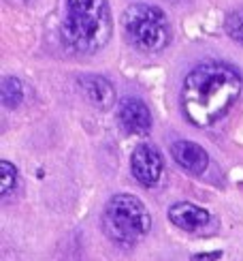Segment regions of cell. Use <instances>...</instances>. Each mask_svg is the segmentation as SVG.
Returning <instances> with one entry per match:
<instances>
[{
  "label": "cell",
  "mask_w": 243,
  "mask_h": 261,
  "mask_svg": "<svg viewBox=\"0 0 243 261\" xmlns=\"http://www.w3.org/2000/svg\"><path fill=\"white\" fill-rule=\"evenodd\" d=\"M239 73L222 62L198 64L186 75L181 88V107L194 126H211L233 110L241 94Z\"/></svg>",
  "instance_id": "6da1fadb"
},
{
  "label": "cell",
  "mask_w": 243,
  "mask_h": 261,
  "mask_svg": "<svg viewBox=\"0 0 243 261\" xmlns=\"http://www.w3.org/2000/svg\"><path fill=\"white\" fill-rule=\"evenodd\" d=\"M113 32L111 11L107 0H66L62 41L66 47L92 54L107 45Z\"/></svg>",
  "instance_id": "7a4b0ae2"
},
{
  "label": "cell",
  "mask_w": 243,
  "mask_h": 261,
  "mask_svg": "<svg viewBox=\"0 0 243 261\" xmlns=\"http://www.w3.org/2000/svg\"><path fill=\"white\" fill-rule=\"evenodd\" d=\"M103 225L107 236L115 242L132 244L139 242L151 229V216L143 201L135 195H115L107 201Z\"/></svg>",
  "instance_id": "3957f363"
},
{
  "label": "cell",
  "mask_w": 243,
  "mask_h": 261,
  "mask_svg": "<svg viewBox=\"0 0 243 261\" xmlns=\"http://www.w3.org/2000/svg\"><path fill=\"white\" fill-rule=\"evenodd\" d=\"M124 32L128 41L141 51H162L171 41L167 15L151 5H130L124 13Z\"/></svg>",
  "instance_id": "277c9868"
},
{
  "label": "cell",
  "mask_w": 243,
  "mask_h": 261,
  "mask_svg": "<svg viewBox=\"0 0 243 261\" xmlns=\"http://www.w3.org/2000/svg\"><path fill=\"white\" fill-rule=\"evenodd\" d=\"M130 169H132V176L141 184L154 187L160 180V173H162V159L158 154V150L147 144L137 146L130 156Z\"/></svg>",
  "instance_id": "5b68a950"
},
{
  "label": "cell",
  "mask_w": 243,
  "mask_h": 261,
  "mask_svg": "<svg viewBox=\"0 0 243 261\" xmlns=\"http://www.w3.org/2000/svg\"><path fill=\"white\" fill-rule=\"evenodd\" d=\"M117 118L124 130L132 135H145L151 128V114L141 99H132V96L122 99L117 107Z\"/></svg>",
  "instance_id": "8992f818"
},
{
  "label": "cell",
  "mask_w": 243,
  "mask_h": 261,
  "mask_svg": "<svg viewBox=\"0 0 243 261\" xmlns=\"http://www.w3.org/2000/svg\"><path fill=\"white\" fill-rule=\"evenodd\" d=\"M171 154L173 159L177 161V165L184 167L186 171H190V173H203L209 165V156H207V152L194 144V141H186V139H177V141H173L171 144Z\"/></svg>",
  "instance_id": "52a82bcc"
},
{
  "label": "cell",
  "mask_w": 243,
  "mask_h": 261,
  "mask_svg": "<svg viewBox=\"0 0 243 261\" xmlns=\"http://www.w3.org/2000/svg\"><path fill=\"white\" fill-rule=\"evenodd\" d=\"M169 219L175 227H179L184 231H198L209 223V212L190 201H179L171 205Z\"/></svg>",
  "instance_id": "ba28073f"
},
{
  "label": "cell",
  "mask_w": 243,
  "mask_h": 261,
  "mask_svg": "<svg viewBox=\"0 0 243 261\" xmlns=\"http://www.w3.org/2000/svg\"><path fill=\"white\" fill-rule=\"evenodd\" d=\"M79 84H81L83 94L96 107H101V110H109V107L115 103L113 86L109 84L105 77H101V75H85V77L79 80Z\"/></svg>",
  "instance_id": "9c48e42d"
},
{
  "label": "cell",
  "mask_w": 243,
  "mask_h": 261,
  "mask_svg": "<svg viewBox=\"0 0 243 261\" xmlns=\"http://www.w3.org/2000/svg\"><path fill=\"white\" fill-rule=\"evenodd\" d=\"M0 96H3V103L9 110H13V107H17L24 101V86L15 77H5L3 86H0Z\"/></svg>",
  "instance_id": "30bf717a"
},
{
  "label": "cell",
  "mask_w": 243,
  "mask_h": 261,
  "mask_svg": "<svg viewBox=\"0 0 243 261\" xmlns=\"http://www.w3.org/2000/svg\"><path fill=\"white\" fill-rule=\"evenodd\" d=\"M15 184H17V171L15 167L11 165L9 161H3L0 163V195H9L11 191L15 189Z\"/></svg>",
  "instance_id": "8fae6325"
},
{
  "label": "cell",
  "mask_w": 243,
  "mask_h": 261,
  "mask_svg": "<svg viewBox=\"0 0 243 261\" xmlns=\"http://www.w3.org/2000/svg\"><path fill=\"white\" fill-rule=\"evenodd\" d=\"M224 26H226V32H228V37H230V39L243 43V9L233 11V13H228Z\"/></svg>",
  "instance_id": "7c38bea8"
},
{
  "label": "cell",
  "mask_w": 243,
  "mask_h": 261,
  "mask_svg": "<svg viewBox=\"0 0 243 261\" xmlns=\"http://www.w3.org/2000/svg\"><path fill=\"white\" fill-rule=\"evenodd\" d=\"M218 257H222V253H207V255H194L192 261H218Z\"/></svg>",
  "instance_id": "4fadbf2b"
}]
</instances>
